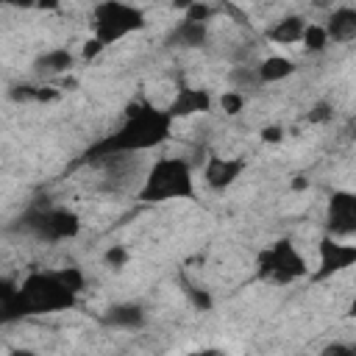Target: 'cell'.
I'll return each instance as SVG.
<instances>
[{
  "mask_svg": "<svg viewBox=\"0 0 356 356\" xmlns=\"http://www.w3.org/2000/svg\"><path fill=\"white\" fill-rule=\"evenodd\" d=\"M170 131H172V120L164 108L145 100H134L128 103L122 122L111 134L89 145L78 159V164H95V161H108L125 153L153 150L170 139Z\"/></svg>",
  "mask_w": 356,
  "mask_h": 356,
  "instance_id": "6da1fadb",
  "label": "cell"
},
{
  "mask_svg": "<svg viewBox=\"0 0 356 356\" xmlns=\"http://www.w3.org/2000/svg\"><path fill=\"white\" fill-rule=\"evenodd\" d=\"M195 172L192 164L181 156H161L156 159L136 192L142 203H167V200H195Z\"/></svg>",
  "mask_w": 356,
  "mask_h": 356,
  "instance_id": "7a4b0ae2",
  "label": "cell"
},
{
  "mask_svg": "<svg viewBox=\"0 0 356 356\" xmlns=\"http://www.w3.org/2000/svg\"><path fill=\"white\" fill-rule=\"evenodd\" d=\"M14 228L39 242H67L81 234V217L67 206H31L17 217Z\"/></svg>",
  "mask_w": 356,
  "mask_h": 356,
  "instance_id": "3957f363",
  "label": "cell"
},
{
  "mask_svg": "<svg viewBox=\"0 0 356 356\" xmlns=\"http://www.w3.org/2000/svg\"><path fill=\"white\" fill-rule=\"evenodd\" d=\"M147 25L145 11L131 6V3H120V0H103L97 6H92V36L108 47L136 31H142Z\"/></svg>",
  "mask_w": 356,
  "mask_h": 356,
  "instance_id": "277c9868",
  "label": "cell"
},
{
  "mask_svg": "<svg viewBox=\"0 0 356 356\" xmlns=\"http://www.w3.org/2000/svg\"><path fill=\"white\" fill-rule=\"evenodd\" d=\"M256 275L261 281H270V284H292V281H300L309 275V264L303 259V253L289 242V239H278L273 242L270 248H264L256 259Z\"/></svg>",
  "mask_w": 356,
  "mask_h": 356,
  "instance_id": "5b68a950",
  "label": "cell"
},
{
  "mask_svg": "<svg viewBox=\"0 0 356 356\" xmlns=\"http://www.w3.org/2000/svg\"><path fill=\"white\" fill-rule=\"evenodd\" d=\"M356 264V245L334 236H323L317 245V270L312 273V281H325L348 267Z\"/></svg>",
  "mask_w": 356,
  "mask_h": 356,
  "instance_id": "8992f818",
  "label": "cell"
},
{
  "mask_svg": "<svg viewBox=\"0 0 356 356\" xmlns=\"http://www.w3.org/2000/svg\"><path fill=\"white\" fill-rule=\"evenodd\" d=\"M356 234V195L348 189H334L325 209V236L348 239Z\"/></svg>",
  "mask_w": 356,
  "mask_h": 356,
  "instance_id": "52a82bcc",
  "label": "cell"
},
{
  "mask_svg": "<svg viewBox=\"0 0 356 356\" xmlns=\"http://www.w3.org/2000/svg\"><path fill=\"white\" fill-rule=\"evenodd\" d=\"M245 159H234V156H220V153H209L206 164H203V181L209 189L214 192H225L231 189L242 172H245Z\"/></svg>",
  "mask_w": 356,
  "mask_h": 356,
  "instance_id": "ba28073f",
  "label": "cell"
},
{
  "mask_svg": "<svg viewBox=\"0 0 356 356\" xmlns=\"http://www.w3.org/2000/svg\"><path fill=\"white\" fill-rule=\"evenodd\" d=\"M211 108V95L209 89H200V86H178L172 100L167 103V114L170 120H184V117H192V114H206Z\"/></svg>",
  "mask_w": 356,
  "mask_h": 356,
  "instance_id": "9c48e42d",
  "label": "cell"
},
{
  "mask_svg": "<svg viewBox=\"0 0 356 356\" xmlns=\"http://www.w3.org/2000/svg\"><path fill=\"white\" fill-rule=\"evenodd\" d=\"M75 53L70 50V47H50V50H44V53H39L36 58H33V72L39 75V78H44V81H50V78H61V75H67L72 67H75Z\"/></svg>",
  "mask_w": 356,
  "mask_h": 356,
  "instance_id": "30bf717a",
  "label": "cell"
},
{
  "mask_svg": "<svg viewBox=\"0 0 356 356\" xmlns=\"http://www.w3.org/2000/svg\"><path fill=\"white\" fill-rule=\"evenodd\" d=\"M328 44H348L356 39V8L353 6H339L323 25Z\"/></svg>",
  "mask_w": 356,
  "mask_h": 356,
  "instance_id": "8fae6325",
  "label": "cell"
},
{
  "mask_svg": "<svg viewBox=\"0 0 356 356\" xmlns=\"http://www.w3.org/2000/svg\"><path fill=\"white\" fill-rule=\"evenodd\" d=\"M209 42V22H189L181 19L178 25H172V31L167 33V44L170 47H203Z\"/></svg>",
  "mask_w": 356,
  "mask_h": 356,
  "instance_id": "7c38bea8",
  "label": "cell"
},
{
  "mask_svg": "<svg viewBox=\"0 0 356 356\" xmlns=\"http://www.w3.org/2000/svg\"><path fill=\"white\" fill-rule=\"evenodd\" d=\"M103 323L111 328H122V331H136L147 323V314L139 303H114L106 309Z\"/></svg>",
  "mask_w": 356,
  "mask_h": 356,
  "instance_id": "4fadbf2b",
  "label": "cell"
},
{
  "mask_svg": "<svg viewBox=\"0 0 356 356\" xmlns=\"http://www.w3.org/2000/svg\"><path fill=\"white\" fill-rule=\"evenodd\" d=\"M303 31H306V19L300 14H289L267 28V39L275 44H295V42H300Z\"/></svg>",
  "mask_w": 356,
  "mask_h": 356,
  "instance_id": "5bb4252c",
  "label": "cell"
},
{
  "mask_svg": "<svg viewBox=\"0 0 356 356\" xmlns=\"http://www.w3.org/2000/svg\"><path fill=\"white\" fill-rule=\"evenodd\" d=\"M295 61L286 58V56H267L256 64V72H259V83H281L286 81L289 75H295Z\"/></svg>",
  "mask_w": 356,
  "mask_h": 356,
  "instance_id": "9a60e30c",
  "label": "cell"
},
{
  "mask_svg": "<svg viewBox=\"0 0 356 356\" xmlns=\"http://www.w3.org/2000/svg\"><path fill=\"white\" fill-rule=\"evenodd\" d=\"M228 83L234 92H248V89H259V72H256V64H236L228 70Z\"/></svg>",
  "mask_w": 356,
  "mask_h": 356,
  "instance_id": "2e32d148",
  "label": "cell"
},
{
  "mask_svg": "<svg viewBox=\"0 0 356 356\" xmlns=\"http://www.w3.org/2000/svg\"><path fill=\"white\" fill-rule=\"evenodd\" d=\"M300 44L309 50V53H323L328 47V36H325V28L320 22H306V31L300 36Z\"/></svg>",
  "mask_w": 356,
  "mask_h": 356,
  "instance_id": "e0dca14e",
  "label": "cell"
},
{
  "mask_svg": "<svg viewBox=\"0 0 356 356\" xmlns=\"http://www.w3.org/2000/svg\"><path fill=\"white\" fill-rule=\"evenodd\" d=\"M56 273H58L61 284H64V286H67L72 295H81V292L86 289V275H83V270H81V267L70 264V267H58Z\"/></svg>",
  "mask_w": 356,
  "mask_h": 356,
  "instance_id": "ac0fdd59",
  "label": "cell"
},
{
  "mask_svg": "<svg viewBox=\"0 0 356 356\" xmlns=\"http://www.w3.org/2000/svg\"><path fill=\"white\" fill-rule=\"evenodd\" d=\"M245 100H248V97H245L242 92L225 89V92L220 95V100H217V103H220V111H222L225 117H236V114L245 108Z\"/></svg>",
  "mask_w": 356,
  "mask_h": 356,
  "instance_id": "d6986e66",
  "label": "cell"
},
{
  "mask_svg": "<svg viewBox=\"0 0 356 356\" xmlns=\"http://www.w3.org/2000/svg\"><path fill=\"white\" fill-rule=\"evenodd\" d=\"M8 97L14 103H39V86L33 83H17L8 89Z\"/></svg>",
  "mask_w": 356,
  "mask_h": 356,
  "instance_id": "ffe728a7",
  "label": "cell"
},
{
  "mask_svg": "<svg viewBox=\"0 0 356 356\" xmlns=\"http://www.w3.org/2000/svg\"><path fill=\"white\" fill-rule=\"evenodd\" d=\"M128 259H131V253H128L122 245H111V248L106 250V256H103V261H106L108 267H114V270L125 267V264H128Z\"/></svg>",
  "mask_w": 356,
  "mask_h": 356,
  "instance_id": "44dd1931",
  "label": "cell"
},
{
  "mask_svg": "<svg viewBox=\"0 0 356 356\" xmlns=\"http://www.w3.org/2000/svg\"><path fill=\"white\" fill-rule=\"evenodd\" d=\"M209 17H211V8L206 3H192L186 6V14H184V19L189 22H209Z\"/></svg>",
  "mask_w": 356,
  "mask_h": 356,
  "instance_id": "7402d4cb",
  "label": "cell"
},
{
  "mask_svg": "<svg viewBox=\"0 0 356 356\" xmlns=\"http://www.w3.org/2000/svg\"><path fill=\"white\" fill-rule=\"evenodd\" d=\"M317 356H356V348L350 342H328Z\"/></svg>",
  "mask_w": 356,
  "mask_h": 356,
  "instance_id": "603a6c76",
  "label": "cell"
},
{
  "mask_svg": "<svg viewBox=\"0 0 356 356\" xmlns=\"http://www.w3.org/2000/svg\"><path fill=\"white\" fill-rule=\"evenodd\" d=\"M186 295H189V300L195 303V309H200V312L211 309V298H209L206 289H197V286H189V284H186Z\"/></svg>",
  "mask_w": 356,
  "mask_h": 356,
  "instance_id": "cb8c5ba5",
  "label": "cell"
},
{
  "mask_svg": "<svg viewBox=\"0 0 356 356\" xmlns=\"http://www.w3.org/2000/svg\"><path fill=\"white\" fill-rule=\"evenodd\" d=\"M334 117V108L328 103H317L312 111H309V122H328Z\"/></svg>",
  "mask_w": 356,
  "mask_h": 356,
  "instance_id": "d4e9b609",
  "label": "cell"
},
{
  "mask_svg": "<svg viewBox=\"0 0 356 356\" xmlns=\"http://www.w3.org/2000/svg\"><path fill=\"white\" fill-rule=\"evenodd\" d=\"M103 50H106V47H103V44H100V42H97V39L92 36V39H86V42H83V50H81V58H86V61H92V58H97V56H100Z\"/></svg>",
  "mask_w": 356,
  "mask_h": 356,
  "instance_id": "484cf974",
  "label": "cell"
},
{
  "mask_svg": "<svg viewBox=\"0 0 356 356\" xmlns=\"http://www.w3.org/2000/svg\"><path fill=\"white\" fill-rule=\"evenodd\" d=\"M261 139L264 142H281L284 139V128L281 125H267V128H261Z\"/></svg>",
  "mask_w": 356,
  "mask_h": 356,
  "instance_id": "4316f807",
  "label": "cell"
},
{
  "mask_svg": "<svg viewBox=\"0 0 356 356\" xmlns=\"http://www.w3.org/2000/svg\"><path fill=\"white\" fill-rule=\"evenodd\" d=\"M14 289H17V286H14L11 281H6V278L0 275V303H3V300H8V298L14 295Z\"/></svg>",
  "mask_w": 356,
  "mask_h": 356,
  "instance_id": "83f0119b",
  "label": "cell"
},
{
  "mask_svg": "<svg viewBox=\"0 0 356 356\" xmlns=\"http://www.w3.org/2000/svg\"><path fill=\"white\" fill-rule=\"evenodd\" d=\"M8 356H39L36 350H31V348H14Z\"/></svg>",
  "mask_w": 356,
  "mask_h": 356,
  "instance_id": "f1b7e54d",
  "label": "cell"
},
{
  "mask_svg": "<svg viewBox=\"0 0 356 356\" xmlns=\"http://www.w3.org/2000/svg\"><path fill=\"white\" fill-rule=\"evenodd\" d=\"M186 356H222V350H214V348H206V350H195V353H186Z\"/></svg>",
  "mask_w": 356,
  "mask_h": 356,
  "instance_id": "f546056e",
  "label": "cell"
},
{
  "mask_svg": "<svg viewBox=\"0 0 356 356\" xmlns=\"http://www.w3.org/2000/svg\"><path fill=\"white\" fill-rule=\"evenodd\" d=\"M306 186V181H303V175H298V181H292V189H303Z\"/></svg>",
  "mask_w": 356,
  "mask_h": 356,
  "instance_id": "4dcf8cb0",
  "label": "cell"
}]
</instances>
